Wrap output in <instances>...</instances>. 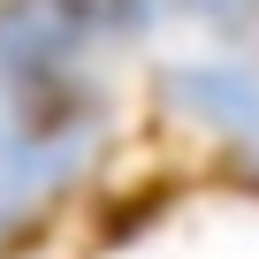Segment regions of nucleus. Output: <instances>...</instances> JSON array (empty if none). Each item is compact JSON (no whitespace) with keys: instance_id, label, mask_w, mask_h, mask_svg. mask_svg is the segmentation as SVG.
Listing matches in <instances>:
<instances>
[{"instance_id":"f257e3e1","label":"nucleus","mask_w":259,"mask_h":259,"mask_svg":"<svg viewBox=\"0 0 259 259\" xmlns=\"http://www.w3.org/2000/svg\"><path fill=\"white\" fill-rule=\"evenodd\" d=\"M145 0H8L0 8V92H69L92 38L138 31Z\"/></svg>"},{"instance_id":"f03ea898","label":"nucleus","mask_w":259,"mask_h":259,"mask_svg":"<svg viewBox=\"0 0 259 259\" xmlns=\"http://www.w3.org/2000/svg\"><path fill=\"white\" fill-rule=\"evenodd\" d=\"M84 160V99L69 92H16L0 107V229H16L38 198H54Z\"/></svg>"},{"instance_id":"7ed1b4c3","label":"nucleus","mask_w":259,"mask_h":259,"mask_svg":"<svg viewBox=\"0 0 259 259\" xmlns=\"http://www.w3.org/2000/svg\"><path fill=\"white\" fill-rule=\"evenodd\" d=\"M168 92H176L198 122H213L221 138H236V145L259 153V84H251L244 69H229V61H191V69L168 76Z\"/></svg>"}]
</instances>
